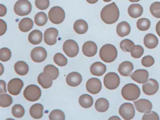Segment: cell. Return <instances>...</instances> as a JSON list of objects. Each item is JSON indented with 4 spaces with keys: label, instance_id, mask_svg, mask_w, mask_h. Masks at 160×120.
Returning <instances> with one entry per match:
<instances>
[{
    "label": "cell",
    "instance_id": "cell-1",
    "mask_svg": "<svg viewBox=\"0 0 160 120\" xmlns=\"http://www.w3.org/2000/svg\"><path fill=\"white\" fill-rule=\"evenodd\" d=\"M119 15L118 8L114 2L105 6L101 12V18L107 24H113L118 21Z\"/></svg>",
    "mask_w": 160,
    "mask_h": 120
},
{
    "label": "cell",
    "instance_id": "cell-2",
    "mask_svg": "<svg viewBox=\"0 0 160 120\" xmlns=\"http://www.w3.org/2000/svg\"><path fill=\"white\" fill-rule=\"evenodd\" d=\"M99 55L102 60L105 62H112L117 58L118 50L114 45L105 44L100 49Z\"/></svg>",
    "mask_w": 160,
    "mask_h": 120
},
{
    "label": "cell",
    "instance_id": "cell-3",
    "mask_svg": "<svg viewBox=\"0 0 160 120\" xmlns=\"http://www.w3.org/2000/svg\"><path fill=\"white\" fill-rule=\"evenodd\" d=\"M121 94L125 100L134 101L137 99L140 96V89L136 84L128 83L122 87Z\"/></svg>",
    "mask_w": 160,
    "mask_h": 120
},
{
    "label": "cell",
    "instance_id": "cell-4",
    "mask_svg": "<svg viewBox=\"0 0 160 120\" xmlns=\"http://www.w3.org/2000/svg\"><path fill=\"white\" fill-rule=\"evenodd\" d=\"M23 94L24 97L28 101L34 102L40 99L42 95V91L37 85L31 84L26 87Z\"/></svg>",
    "mask_w": 160,
    "mask_h": 120
},
{
    "label": "cell",
    "instance_id": "cell-5",
    "mask_svg": "<svg viewBox=\"0 0 160 120\" xmlns=\"http://www.w3.org/2000/svg\"><path fill=\"white\" fill-rule=\"evenodd\" d=\"M32 6L28 0H18L14 7L15 13L19 16L29 15L31 12Z\"/></svg>",
    "mask_w": 160,
    "mask_h": 120
},
{
    "label": "cell",
    "instance_id": "cell-6",
    "mask_svg": "<svg viewBox=\"0 0 160 120\" xmlns=\"http://www.w3.org/2000/svg\"><path fill=\"white\" fill-rule=\"evenodd\" d=\"M65 11L59 6H55L51 8L48 12L49 20L54 24H60L65 19Z\"/></svg>",
    "mask_w": 160,
    "mask_h": 120
},
{
    "label": "cell",
    "instance_id": "cell-7",
    "mask_svg": "<svg viewBox=\"0 0 160 120\" xmlns=\"http://www.w3.org/2000/svg\"><path fill=\"white\" fill-rule=\"evenodd\" d=\"M120 79L118 75L115 72H109L104 78V84L109 90L117 89L120 84Z\"/></svg>",
    "mask_w": 160,
    "mask_h": 120
},
{
    "label": "cell",
    "instance_id": "cell-8",
    "mask_svg": "<svg viewBox=\"0 0 160 120\" xmlns=\"http://www.w3.org/2000/svg\"><path fill=\"white\" fill-rule=\"evenodd\" d=\"M119 113L124 120H132L135 114L134 107L132 103H123L120 107Z\"/></svg>",
    "mask_w": 160,
    "mask_h": 120
},
{
    "label": "cell",
    "instance_id": "cell-9",
    "mask_svg": "<svg viewBox=\"0 0 160 120\" xmlns=\"http://www.w3.org/2000/svg\"><path fill=\"white\" fill-rule=\"evenodd\" d=\"M63 52L69 57H74L79 52L78 44L74 40L68 39L65 41L62 47Z\"/></svg>",
    "mask_w": 160,
    "mask_h": 120
},
{
    "label": "cell",
    "instance_id": "cell-10",
    "mask_svg": "<svg viewBox=\"0 0 160 120\" xmlns=\"http://www.w3.org/2000/svg\"><path fill=\"white\" fill-rule=\"evenodd\" d=\"M159 87L158 82L154 79L150 78L143 83L142 90L147 95H153L158 92Z\"/></svg>",
    "mask_w": 160,
    "mask_h": 120
},
{
    "label": "cell",
    "instance_id": "cell-11",
    "mask_svg": "<svg viewBox=\"0 0 160 120\" xmlns=\"http://www.w3.org/2000/svg\"><path fill=\"white\" fill-rule=\"evenodd\" d=\"M24 86V82L20 79L16 78L10 81L8 84V91L12 95H18L20 93Z\"/></svg>",
    "mask_w": 160,
    "mask_h": 120
},
{
    "label": "cell",
    "instance_id": "cell-12",
    "mask_svg": "<svg viewBox=\"0 0 160 120\" xmlns=\"http://www.w3.org/2000/svg\"><path fill=\"white\" fill-rule=\"evenodd\" d=\"M87 91L92 94H97L102 90V84L101 80L97 78H91L86 83Z\"/></svg>",
    "mask_w": 160,
    "mask_h": 120
},
{
    "label": "cell",
    "instance_id": "cell-13",
    "mask_svg": "<svg viewBox=\"0 0 160 120\" xmlns=\"http://www.w3.org/2000/svg\"><path fill=\"white\" fill-rule=\"evenodd\" d=\"M31 57L33 62H42L46 59L47 52L44 48L41 47H36L32 51Z\"/></svg>",
    "mask_w": 160,
    "mask_h": 120
},
{
    "label": "cell",
    "instance_id": "cell-14",
    "mask_svg": "<svg viewBox=\"0 0 160 120\" xmlns=\"http://www.w3.org/2000/svg\"><path fill=\"white\" fill-rule=\"evenodd\" d=\"M58 36V31L56 28H48L46 30L44 35V40L46 44L49 46H53L57 42V38Z\"/></svg>",
    "mask_w": 160,
    "mask_h": 120
},
{
    "label": "cell",
    "instance_id": "cell-15",
    "mask_svg": "<svg viewBox=\"0 0 160 120\" xmlns=\"http://www.w3.org/2000/svg\"><path fill=\"white\" fill-rule=\"evenodd\" d=\"M134 104L137 110L142 113H148L151 111L152 108L151 102L148 99L144 98L134 101Z\"/></svg>",
    "mask_w": 160,
    "mask_h": 120
},
{
    "label": "cell",
    "instance_id": "cell-16",
    "mask_svg": "<svg viewBox=\"0 0 160 120\" xmlns=\"http://www.w3.org/2000/svg\"><path fill=\"white\" fill-rule=\"evenodd\" d=\"M38 82L39 84L44 89H48L53 84V77L51 74L46 71H43L40 74L38 77Z\"/></svg>",
    "mask_w": 160,
    "mask_h": 120
},
{
    "label": "cell",
    "instance_id": "cell-17",
    "mask_svg": "<svg viewBox=\"0 0 160 120\" xmlns=\"http://www.w3.org/2000/svg\"><path fill=\"white\" fill-rule=\"evenodd\" d=\"M131 78L139 83H144L148 80L149 73L146 69H138L131 75Z\"/></svg>",
    "mask_w": 160,
    "mask_h": 120
},
{
    "label": "cell",
    "instance_id": "cell-18",
    "mask_svg": "<svg viewBox=\"0 0 160 120\" xmlns=\"http://www.w3.org/2000/svg\"><path fill=\"white\" fill-rule=\"evenodd\" d=\"M82 52L87 57H93L97 52V45L93 41H87L83 45Z\"/></svg>",
    "mask_w": 160,
    "mask_h": 120
},
{
    "label": "cell",
    "instance_id": "cell-19",
    "mask_svg": "<svg viewBox=\"0 0 160 120\" xmlns=\"http://www.w3.org/2000/svg\"><path fill=\"white\" fill-rule=\"evenodd\" d=\"M82 77L78 72H72L69 73L66 78V81L69 86L76 87L82 82Z\"/></svg>",
    "mask_w": 160,
    "mask_h": 120
},
{
    "label": "cell",
    "instance_id": "cell-20",
    "mask_svg": "<svg viewBox=\"0 0 160 120\" xmlns=\"http://www.w3.org/2000/svg\"><path fill=\"white\" fill-rule=\"evenodd\" d=\"M133 69L134 66L132 63L129 61H124L119 66L118 71L122 76L128 77L131 76Z\"/></svg>",
    "mask_w": 160,
    "mask_h": 120
},
{
    "label": "cell",
    "instance_id": "cell-21",
    "mask_svg": "<svg viewBox=\"0 0 160 120\" xmlns=\"http://www.w3.org/2000/svg\"><path fill=\"white\" fill-rule=\"evenodd\" d=\"M107 70L106 66L100 62H95L92 64L90 67V72L93 76H102Z\"/></svg>",
    "mask_w": 160,
    "mask_h": 120
},
{
    "label": "cell",
    "instance_id": "cell-22",
    "mask_svg": "<svg viewBox=\"0 0 160 120\" xmlns=\"http://www.w3.org/2000/svg\"><path fill=\"white\" fill-rule=\"evenodd\" d=\"M128 12L131 18H137L143 14V8L139 4H132L128 8Z\"/></svg>",
    "mask_w": 160,
    "mask_h": 120
},
{
    "label": "cell",
    "instance_id": "cell-23",
    "mask_svg": "<svg viewBox=\"0 0 160 120\" xmlns=\"http://www.w3.org/2000/svg\"><path fill=\"white\" fill-rule=\"evenodd\" d=\"M131 30V26L127 22H121L118 24L117 27V34L120 37L128 36L130 33Z\"/></svg>",
    "mask_w": 160,
    "mask_h": 120
},
{
    "label": "cell",
    "instance_id": "cell-24",
    "mask_svg": "<svg viewBox=\"0 0 160 120\" xmlns=\"http://www.w3.org/2000/svg\"><path fill=\"white\" fill-rule=\"evenodd\" d=\"M144 44L145 47L148 48H154L158 45V38L153 34H147L144 38Z\"/></svg>",
    "mask_w": 160,
    "mask_h": 120
},
{
    "label": "cell",
    "instance_id": "cell-25",
    "mask_svg": "<svg viewBox=\"0 0 160 120\" xmlns=\"http://www.w3.org/2000/svg\"><path fill=\"white\" fill-rule=\"evenodd\" d=\"M43 106L40 103L34 104L30 109V114L34 119H40L43 116Z\"/></svg>",
    "mask_w": 160,
    "mask_h": 120
},
{
    "label": "cell",
    "instance_id": "cell-26",
    "mask_svg": "<svg viewBox=\"0 0 160 120\" xmlns=\"http://www.w3.org/2000/svg\"><path fill=\"white\" fill-rule=\"evenodd\" d=\"M74 30L78 34H83L87 32L88 29L87 22L83 19H79L74 23Z\"/></svg>",
    "mask_w": 160,
    "mask_h": 120
},
{
    "label": "cell",
    "instance_id": "cell-27",
    "mask_svg": "<svg viewBox=\"0 0 160 120\" xmlns=\"http://www.w3.org/2000/svg\"><path fill=\"white\" fill-rule=\"evenodd\" d=\"M42 33L38 30H34L29 34L28 40L32 45H38L42 40Z\"/></svg>",
    "mask_w": 160,
    "mask_h": 120
},
{
    "label": "cell",
    "instance_id": "cell-28",
    "mask_svg": "<svg viewBox=\"0 0 160 120\" xmlns=\"http://www.w3.org/2000/svg\"><path fill=\"white\" fill-rule=\"evenodd\" d=\"M33 26V21L29 18H25L22 19L18 24L19 30L24 32H29L32 29Z\"/></svg>",
    "mask_w": 160,
    "mask_h": 120
},
{
    "label": "cell",
    "instance_id": "cell-29",
    "mask_svg": "<svg viewBox=\"0 0 160 120\" xmlns=\"http://www.w3.org/2000/svg\"><path fill=\"white\" fill-rule=\"evenodd\" d=\"M14 69L17 74L20 76H25L29 71L28 64L23 61H18L14 65Z\"/></svg>",
    "mask_w": 160,
    "mask_h": 120
},
{
    "label": "cell",
    "instance_id": "cell-30",
    "mask_svg": "<svg viewBox=\"0 0 160 120\" xmlns=\"http://www.w3.org/2000/svg\"><path fill=\"white\" fill-rule=\"evenodd\" d=\"M109 107V102L105 98H99L95 102V108L97 111L100 112H105L108 110Z\"/></svg>",
    "mask_w": 160,
    "mask_h": 120
},
{
    "label": "cell",
    "instance_id": "cell-31",
    "mask_svg": "<svg viewBox=\"0 0 160 120\" xmlns=\"http://www.w3.org/2000/svg\"><path fill=\"white\" fill-rule=\"evenodd\" d=\"M79 103L81 107L85 108H88L92 106L93 103V98L89 95L85 94L80 96Z\"/></svg>",
    "mask_w": 160,
    "mask_h": 120
},
{
    "label": "cell",
    "instance_id": "cell-32",
    "mask_svg": "<svg viewBox=\"0 0 160 120\" xmlns=\"http://www.w3.org/2000/svg\"><path fill=\"white\" fill-rule=\"evenodd\" d=\"M48 21V17L46 14L43 12H40L35 15L34 22L39 26L45 25Z\"/></svg>",
    "mask_w": 160,
    "mask_h": 120
},
{
    "label": "cell",
    "instance_id": "cell-33",
    "mask_svg": "<svg viewBox=\"0 0 160 120\" xmlns=\"http://www.w3.org/2000/svg\"><path fill=\"white\" fill-rule=\"evenodd\" d=\"M13 99L10 95L1 94L0 95V106L2 108H7L12 104Z\"/></svg>",
    "mask_w": 160,
    "mask_h": 120
},
{
    "label": "cell",
    "instance_id": "cell-34",
    "mask_svg": "<svg viewBox=\"0 0 160 120\" xmlns=\"http://www.w3.org/2000/svg\"><path fill=\"white\" fill-rule=\"evenodd\" d=\"M150 25V21L146 18L139 19L137 22V27L138 30L141 31H146L148 30Z\"/></svg>",
    "mask_w": 160,
    "mask_h": 120
},
{
    "label": "cell",
    "instance_id": "cell-35",
    "mask_svg": "<svg viewBox=\"0 0 160 120\" xmlns=\"http://www.w3.org/2000/svg\"><path fill=\"white\" fill-rule=\"evenodd\" d=\"M134 46V43L129 39H123L120 44L121 49L125 52H131V49Z\"/></svg>",
    "mask_w": 160,
    "mask_h": 120
},
{
    "label": "cell",
    "instance_id": "cell-36",
    "mask_svg": "<svg viewBox=\"0 0 160 120\" xmlns=\"http://www.w3.org/2000/svg\"><path fill=\"white\" fill-rule=\"evenodd\" d=\"M144 50L143 47L140 45H135L131 51V54L133 58L138 59L144 53Z\"/></svg>",
    "mask_w": 160,
    "mask_h": 120
},
{
    "label": "cell",
    "instance_id": "cell-37",
    "mask_svg": "<svg viewBox=\"0 0 160 120\" xmlns=\"http://www.w3.org/2000/svg\"><path fill=\"white\" fill-rule=\"evenodd\" d=\"M12 113L16 118H21L25 114V109L21 105L17 104L12 108Z\"/></svg>",
    "mask_w": 160,
    "mask_h": 120
},
{
    "label": "cell",
    "instance_id": "cell-38",
    "mask_svg": "<svg viewBox=\"0 0 160 120\" xmlns=\"http://www.w3.org/2000/svg\"><path fill=\"white\" fill-rule=\"evenodd\" d=\"M54 61L55 63L60 67L64 66L68 62L67 58L61 53H56L54 57Z\"/></svg>",
    "mask_w": 160,
    "mask_h": 120
},
{
    "label": "cell",
    "instance_id": "cell-39",
    "mask_svg": "<svg viewBox=\"0 0 160 120\" xmlns=\"http://www.w3.org/2000/svg\"><path fill=\"white\" fill-rule=\"evenodd\" d=\"M43 71H46L50 73L53 77L54 80L57 79L59 74L58 69L53 65L48 64L44 68Z\"/></svg>",
    "mask_w": 160,
    "mask_h": 120
},
{
    "label": "cell",
    "instance_id": "cell-40",
    "mask_svg": "<svg viewBox=\"0 0 160 120\" xmlns=\"http://www.w3.org/2000/svg\"><path fill=\"white\" fill-rule=\"evenodd\" d=\"M49 119L50 120H65V114L64 112L60 110H54L50 112L49 115Z\"/></svg>",
    "mask_w": 160,
    "mask_h": 120
},
{
    "label": "cell",
    "instance_id": "cell-41",
    "mask_svg": "<svg viewBox=\"0 0 160 120\" xmlns=\"http://www.w3.org/2000/svg\"><path fill=\"white\" fill-rule=\"evenodd\" d=\"M150 11L153 17L160 18V2L152 3L150 7Z\"/></svg>",
    "mask_w": 160,
    "mask_h": 120
},
{
    "label": "cell",
    "instance_id": "cell-42",
    "mask_svg": "<svg viewBox=\"0 0 160 120\" xmlns=\"http://www.w3.org/2000/svg\"><path fill=\"white\" fill-rule=\"evenodd\" d=\"M12 57V52L10 49L7 48L1 49L0 59L2 62H6L9 61Z\"/></svg>",
    "mask_w": 160,
    "mask_h": 120
},
{
    "label": "cell",
    "instance_id": "cell-43",
    "mask_svg": "<svg viewBox=\"0 0 160 120\" xmlns=\"http://www.w3.org/2000/svg\"><path fill=\"white\" fill-rule=\"evenodd\" d=\"M35 5L40 10H45L49 6V0H35Z\"/></svg>",
    "mask_w": 160,
    "mask_h": 120
},
{
    "label": "cell",
    "instance_id": "cell-44",
    "mask_svg": "<svg viewBox=\"0 0 160 120\" xmlns=\"http://www.w3.org/2000/svg\"><path fill=\"white\" fill-rule=\"evenodd\" d=\"M141 63L145 67H150L154 64V58L151 55H146L142 58Z\"/></svg>",
    "mask_w": 160,
    "mask_h": 120
},
{
    "label": "cell",
    "instance_id": "cell-45",
    "mask_svg": "<svg viewBox=\"0 0 160 120\" xmlns=\"http://www.w3.org/2000/svg\"><path fill=\"white\" fill-rule=\"evenodd\" d=\"M142 120H160V118L159 115L156 112L154 111H150L148 113H145L142 117Z\"/></svg>",
    "mask_w": 160,
    "mask_h": 120
},
{
    "label": "cell",
    "instance_id": "cell-46",
    "mask_svg": "<svg viewBox=\"0 0 160 120\" xmlns=\"http://www.w3.org/2000/svg\"><path fill=\"white\" fill-rule=\"evenodd\" d=\"M0 35H3L7 31V24L3 20L0 19Z\"/></svg>",
    "mask_w": 160,
    "mask_h": 120
},
{
    "label": "cell",
    "instance_id": "cell-47",
    "mask_svg": "<svg viewBox=\"0 0 160 120\" xmlns=\"http://www.w3.org/2000/svg\"><path fill=\"white\" fill-rule=\"evenodd\" d=\"M7 13V8L5 6L2 4H0V17H2L5 16Z\"/></svg>",
    "mask_w": 160,
    "mask_h": 120
},
{
    "label": "cell",
    "instance_id": "cell-48",
    "mask_svg": "<svg viewBox=\"0 0 160 120\" xmlns=\"http://www.w3.org/2000/svg\"><path fill=\"white\" fill-rule=\"evenodd\" d=\"M1 82V94L6 93L7 91L6 89V82L3 80L0 81Z\"/></svg>",
    "mask_w": 160,
    "mask_h": 120
},
{
    "label": "cell",
    "instance_id": "cell-49",
    "mask_svg": "<svg viewBox=\"0 0 160 120\" xmlns=\"http://www.w3.org/2000/svg\"><path fill=\"white\" fill-rule=\"evenodd\" d=\"M155 30H156V33H157V34L159 35V36L160 37V20L157 22V24L156 25Z\"/></svg>",
    "mask_w": 160,
    "mask_h": 120
},
{
    "label": "cell",
    "instance_id": "cell-50",
    "mask_svg": "<svg viewBox=\"0 0 160 120\" xmlns=\"http://www.w3.org/2000/svg\"><path fill=\"white\" fill-rule=\"evenodd\" d=\"M108 120H121L120 118L119 117H118L117 116H113L112 117H110L108 119Z\"/></svg>",
    "mask_w": 160,
    "mask_h": 120
},
{
    "label": "cell",
    "instance_id": "cell-51",
    "mask_svg": "<svg viewBox=\"0 0 160 120\" xmlns=\"http://www.w3.org/2000/svg\"><path fill=\"white\" fill-rule=\"evenodd\" d=\"M87 2L90 4H94L98 2V0H87Z\"/></svg>",
    "mask_w": 160,
    "mask_h": 120
},
{
    "label": "cell",
    "instance_id": "cell-52",
    "mask_svg": "<svg viewBox=\"0 0 160 120\" xmlns=\"http://www.w3.org/2000/svg\"><path fill=\"white\" fill-rule=\"evenodd\" d=\"M129 1L132 2H139L140 0H129Z\"/></svg>",
    "mask_w": 160,
    "mask_h": 120
},
{
    "label": "cell",
    "instance_id": "cell-53",
    "mask_svg": "<svg viewBox=\"0 0 160 120\" xmlns=\"http://www.w3.org/2000/svg\"><path fill=\"white\" fill-rule=\"evenodd\" d=\"M103 1H104V2H110V1H112V0H103Z\"/></svg>",
    "mask_w": 160,
    "mask_h": 120
}]
</instances>
